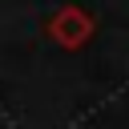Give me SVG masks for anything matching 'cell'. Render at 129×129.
<instances>
[{"label": "cell", "instance_id": "1", "mask_svg": "<svg viewBox=\"0 0 129 129\" xmlns=\"http://www.w3.org/2000/svg\"><path fill=\"white\" fill-rule=\"evenodd\" d=\"M48 36H52V44H60V48H85L89 40H93V32H97V24H93V16L81 8V4H60L52 16H48Z\"/></svg>", "mask_w": 129, "mask_h": 129}]
</instances>
